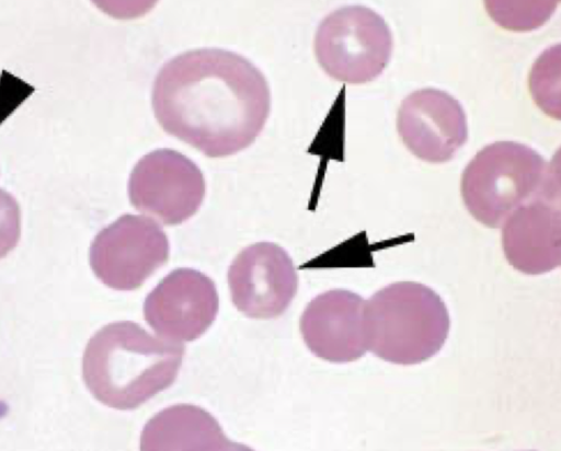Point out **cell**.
Masks as SVG:
<instances>
[{
    "instance_id": "obj_1",
    "label": "cell",
    "mask_w": 561,
    "mask_h": 451,
    "mask_svg": "<svg viewBox=\"0 0 561 451\" xmlns=\"http://www.w3.org/2000/svg\"><path fill=\"white\" fill-rule=\"evenodd\" d=\"M151 99L163 130L209 158L249 147L271 106L263 73L243 56L220 48L194 49L167 61Z\"/></svg>"
},
{
    "instance_id": "obj_2",
    "label": "cell",
    "mask_w": 561,
    "mask_h": 451,
    "mask_svg": "<svg viewBox=\"0 0 561 451\" xmlns=\"http://www.w3.org/2000/svg\"><path fill=\"white\" fill-rule=\"evenodd\" d=\"M184 351L181 343L153 336L135 322L110 323L85 346L83 381L104 405L135 409L175 381Z\"/></svg>"
},
{
    "instance_id": "obj_3",
    "label": "cell",
    "mask_w": 561,
    "mask_h": 451,
    "mask_svg": "<svg viewBox=\"0 0 561 451\" xmlns=\"http://www.w3.org/2000/svg\"><path fill=\"white\" fill-rule=\"evenodd\" d=\"M367 347L397 365H416L443 347L449 315L442 298L430 287L412 281L391 284L366 302Z\"/></svg>"
},
{
    "instance_id": "obj_4",
    "label": "cell",
    "mask_w": 561,
    "mask_h": 451,
    "mask_svg": "<svg viewBox=\"0 0 561 451\" xmlns=\"http://www.w3.org/2000/svg\"><path fill=\"white\" fill-rule=\"evenodd\" d=\"M549 172L533 148L496 141L481 149L463 170L461 197L476 220L496 229L518 207L549 192Z\"/></svg>"
},
{
    "instance_id": "obj_5",
    "label": "cell",
    "mask_w": 561,
    "mask_h": 451,
    "mask_svg": "<svg viewBox=\"0 0 561 451\" xmlns=\"http://www.w3.org/2000/svg\"><path fill=\"white\" fill-rule=\"evenodd\" d=\"M313 48L321 68L333 79L363 84L376 79L392 53L385 19L364 5L340 8L318 26Z\"/></svg>"
},
{
    "instance_id": "obj_6",
    "label": "cell",
    "mask_w": 561,
    "mask_h": 451,
    "mask_svg": "<svg viewBox=\"0 0 561 451\" xmlns=\"http://www.w3.org/2000/svg\"><path fill=\"white\" fill-rule=\"evenodd\" d=\"M169 258V241L150 218L124 215L101 230L90 246L94 275L115 290L139 288Z\"/></svg>"
},
{
    "instance_id": "obj_7",
    "label": "cell",
    "mask_w": 561,
    "mask_h": 451,
    "mask_svg": "<svg viewBox=\"0 0 561 451\" xmlns=\"http://www.w3.org/2000/svg\"><path fill=\"white\" fill-rule=\"evenodd\" d=\"M205 190L199 167L171 149L144 155L128 182L130 204L165 226H176L191 218L201 207Z\"/></svg>"
},
{
    "instance_id": "obj_8",
    "label": "cell",
    "mask_w": 561,
    "mask_h": 451,
    "mask_svg": "<svg viewBox=\"0 0 561 451\" xmlns=\"http://www.w3.org/2000/svg\"><path fill=\"white\" fill-rule=\"evenodd\" d=\"M228 286L234 307L252 319H274L291 303L298 276L289 255L277 244L245 247L231 263Z\"/></svg>"
},
{
    "instance_id": "obj_9",
    "label": "cell",
    "mask_w": 561,
    "mask_h": 451,
    "mask_svg": "<svg viewBox=\"0 0 561 451\" xmlns=\"http://www.w3.org/2000/svg\"><path fill=\"white\" fill-rule=\"evenodd\" d=\"M218 308V293L209 277L192 268H178L147 296L144 315L161 337L191 342L211 325Z\"/></svg>"
},
{
    "instance_id": "obj_10",
    "label": "cell",
    "mask_w": 561,
    "mask_h": 451,
    "mask_svg": "<svg viewBox=\"0 0 561 451\" xmlns=\"http://www.w3.org/2000/svg\"><path fill=\"white\" fill-rule=\"evenodd\" d=\"M397 130L405 147L428 163L451 160L468 138L467 117L460 103L433 88L416 90L401 102Z\"/></svg>"
},
{
    "instance_id": "obj_11",
    "label": "cell",
    "mask_w": 561,
    "mask_h": 451,
    "mask_svg": "<svg viewBox=\"0 0 561 451\" xmlns=\"http://www.w3.org/2000/svg\"><path fill=\"white\" fill-rule=\"evenodd\" d=\"M366 301L348 290L335 289L312 299L300 317V332L317 357L344 363L365 355Z\"/></svg>"
},
{
    "instance_id": "obj_12",
    "label": "cell",
    "mask_w": 561,
    "mask_h": 451,
    "mask_svg": "<svg viewBox=\"0 0 561 451\" xmlns=\"http://www.w3.org/2000/svg\"><path fill=\"white\" fill-rule=\"evenodd\" d=\"M507 262L528 275L550 271L561 264V212L543 195L518 207L502 226Z\"/></svg>"
},
{
    "instance_id": "obj_13",
    "label": "cell",
    "mask_w": 561,
    "mask_h": 451,
    "mask_svg": "<svg viewBox=\"0 0 561 451\" xmlns=\"http://www.w3.org/2000/svg\"><path fill=\"white\" fill-rule=\"evenodd\" d=\"M234 442L202 407L176 404L151 417L140 435V451H233Z\"/></svg>"
},
{
    "instance_id": "obj_14",
    "label": "cell",
    "mask_w": 561,
    "mask_h": 451,
    "mask_svg": "<svg viewBox=\"0 0 561 451\" xmlns=\"http://www.w3.org/2000/svg\"><path fill=\"white\" fill-rule=\"evenodd\" d=\"M529 90L535 103L550 117L560 118V45L548 48L534 63Z\"/></svg>"
},
{
    "instance_id": "obj_15",
    "label": "cell",
    "mask_w": 561,
    "mask_h": 451,
    "mask_svg": "<svg viewBox=\"0 0 561 451\" xmlns=\"http://www.w3.org/2000/svg\"><path fill=\"white\" fill-rule=\"evenodd\" d=\"M484 4L496 24L506 30L525 32L545 24L558 1H485Z\"/></svg>"
},
{
    "instance_id": "obj_16",
    "label": "cell",
    "mask_w": 561,
    "mask_h": 451,
    "mask_svg": "<svg viewBox=\"0 0 561 451\" xmlns=\"http://www.w3.org/2000/svg\"><path fill=\"white\" fill-rule=\"evenodd\" d=\"M21 235V211L14 197L0 188V259L18 244Z\"/></svg>"
},
{
    "instance_id": "obj_17",
    "label": "cell",
    "mask_w": 561,
    "mask_h": 451,
    "mask_svg": "<svg viewBox=\"0 0 561 451\" xmlns=\"http://www.w3.org/2000/svg\"><path fill=\"white\" fill-rule=\"evenodd\" d=\"M233 451H254L245 444L234 442Z\"/></svg>"
}]
</instances>
